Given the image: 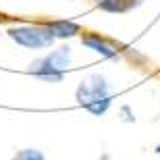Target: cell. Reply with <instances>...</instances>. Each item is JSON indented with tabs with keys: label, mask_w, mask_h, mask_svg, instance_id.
Segmentation results:
<instances>
[{
	"label": "cell",
	"mask_w": 160,
	"mask_h": 160,
	"mask_svg": "<svg viewBox=\"0 0 160 160\" xmlns=\"http://www.w3.org/2000/svg\"><path fill=\"white\" fill-rule=\"evenodd\" d=\"M77 102L92 114L100 117L110 106L108 83L102 75H92L89 81H81L77 88Z\"/></svg>",
	"instance_id": "1"
},
{
	"label": "cell",
	"mask_w": 160,
	"mask_h": 160,
	"mask_svg": "<svg viewBox=\"0 0 160 160\" xmlns=\"http://www.w3.org/2000/svg\"><path fill=\"white\" fill-rule=\"evenodd\" d=\"M8 38L12 42H17L19 46L23 48H31V50H38V48H48L54 44V33L50 31L46 23L44 25H23V27H11L8 29Z\"/></svg>",
	"instance_id": "2"
},
{
	"label": "cell",
	"mask_w": 160,
	"mask_h": 160,
	"mask_svg": "<svg viewBox=\"0 0 160 160\" xmlns=\"http://www.w3.org/2000/svg\"><path fill=\"white\" fill-rule=\"evenodd\" d=\"M29 73L33 75V77L44 79V81H50V83H58V81H62V77H65V71L56 69V67L48 60V56L38 58L36 62H31Z\"/></svg>",
	"instance_id": "3"
},
{
	"label": "cell",
	"mask_w": 160,
	"mask_h": 160,
	"mask_svg": "<svg viewBox=\"0 0 160 160\" xmlns=\"http://www.w3.org/2000/svg\"><path fill=\"white\" fill-rule=\"evenodd\" d=\"M81 42H83V46H88L89 50L98 52L100 56H104V58H112V60L119 58L117 50H112V48L106 44V40H104V38H100L98 33H89V36H83V38H81Z\"/></svg>",
	"instance_id": "4"
},
{
	"label": "cell",
	"mask_w": 160,
	"mask_h": 160,
	"mask_svg": "<svg viewBox=\"0 0 160 160\" xmlns=\"http://www.w3.org/2000/svg\"><path fill=\"white\" fill-rule=\"evenodd\" d=\"M46 25L50 27L54 38H73L77 33H81V25L73 23V21H67V19H62V21H48Z\"/></svg>",
	"instance_id": "5"
},
{
	"label": "cell",
	"mask_w": 160,
	"mask_h": 160,
	"mask_svg": "<svg viewBox=\"0 0 160 160\" xmlns=\"http://www.w3.org/2000/svg\"><path fill=\"white\" fill-rule=\"evenodd\" d=\"M139 4V0H98V6L106 12H127Z\"/></svg>",
	"instance_id": "6"
},
{
	"label": "cell",
	"mask_w": 160,
	"mask_h": 160,
	"mask_svg": "<svg viewBox=\"0 0 160 160\" xmlns=\"http://www.w3.org/2000/svg\"><path fill=\"white\" fill-rule=\"evenodd\" d=\"M48 60H50L56 69H60V71L69 69V62H71V48L62 46V48H58V50L50 52V54H48Z\"/></svg>",
	"instance_id": "7"
},
{
	"label": "cell",
	"mask_w": 160,
	"mask_h": 160,
	"mask_svg": "<svg viewBox=\"0 0 160 160\" xmlns=\"http://www.w3.org/2000/svg\"><path fill=\"white\" fill-rule=\"evenodd\" d=\"M11 160H46L44 154H42L40 150H33V148H27V150H21L17 154L12 156Z\"/></svg>",
	"instance_id": "8"
},
{
	"label": "cell",
	"mask_w": 160,
	"mask_h": 160,
	"mask_svg": "<svg viewBox=\"0 0 160 160\" xmlns=\"http://www.w3.org/2000/svg\"><path fill=\"white\" fill-rule=\"evenodd\" d=\"M121 110H123V114H129V108H127V106H123ZM125 121H129V123H133V121H135V117H125Z\"/></svg>",
	"instance_id": "9"
},
{
	"label": "cell",
	"mask_w": 160,
	"mask_h": 160,
	"mask_svg": "<svg viewBox=\"0 0 160 160\" xmlns=\"http://www.w3.org/2000/svg\"><path fill=\"white\" fill-rule=\"evenodd\" d=\"M154 152H156V154H160V143L156 146V150H154Z\"/></svg>",
	"instance_id": "10"
}]
</instances>
